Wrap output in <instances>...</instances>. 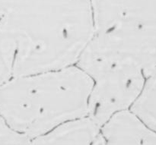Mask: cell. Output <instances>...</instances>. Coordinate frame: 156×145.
<instances>
[{
    "label": "cell",
    "mask_w": 156,
    "mask_h": 145,
    "mask_svg": "<svg viewBox=\"0 0 156 145\" xmlns=\"http://www.w3.org/2000/svg\"><path fill=\"white\" fill-rule=\"evenodd\" d=\"M93 34L89 0H0V68L12 78L76 65Z\"/></svg>",
    "instance_id": "6da1fadb"
},
{
    "label": "cell",
    "mask_w": 156,
    "mask_h": 145,
    "mask_svg": "<svg viewBox=\"0 0 156 145\" xmlns=\"http://www.w3.org/2000/svg\"><path fill=\"white\" fill-rule=\"evenodd\" d=\"M92 84L76 65L14 77L0 86V118L32 140L88 116Z\"/></svg>",
    "instance_id": "7a4b0ae2"
},
{
    "label": "cell",
    "mask_w": 156,
    "mask_h": 145,
    "mask_svg": "<svg viewBox=\"0 0 156 145\" xmlns=\"http://www.w3.org/2000/svg\"><path fill=\"white\" fill-rule=\"evenodd\" d=\"M89 78L93 84L88 117L101 128L117 114L130 110L141 94L147 77L136 63L121 60L98 68Z\"/></svg>",
    "instance_id": "3957f363"
},
{
    "label": "cell",
    "mask_w": 156,
    "mask_h": 145,
    "mask_svg": "<svg viewBox=\"0 0 156 145\" xmlns=\"http://www.w3.org/2000/svg\"><path fill=\"white\" fill-rule=\"evenodd\" d=\"M105 145H156V131L131 110L113 116L101 128Z\"/></svg>",
    "instance_id": "277c9868"
},
{
    "label": "cell",
    "mask_w": 156,
    "mask_h": 145,
    "mask_svg": "<svg viewBox=\"0 0 156 145\" xmlns=\"http://www.w3.org/2000/svg\"><path fill=\"white\" fill-rule=\"evenodd\" d=\"M101 128L89 117L67 122L30 140V145H93Z\"/></svg>",
    "instance_id": "5b68a950"
},
{
    "label": "cell",
    "mask_w": 156,
    "mask_h": 145,
    "mask_svg": "<svg viewBox=\"0 0 156 145\" xmlns=\"http://www.w3.org/2000/svg\"><path fill=\"white\" fill-rule=\"evenodd\" d=\"M130 110L156 131V68L146 78L143 91Z\"/></svg>",
    "instance_id": "8992f818"
}]
</instances>
